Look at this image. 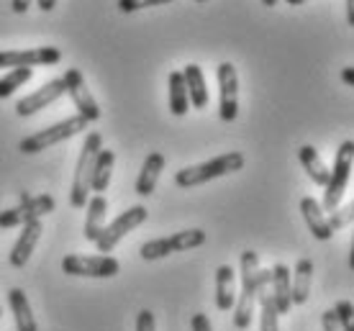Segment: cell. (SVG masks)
Segmentation results:
<instances>
[{
    "label": "cell",
    "mask_w": 354,
    "mask_h": 331,
    "mask_svg": "<svg viewBox=\"0 0 354 331\" xmlns=\"http://www.w3.org/2000/svg\"><path fill=\"white\" fill-rule=\"evenodd\" d=\"M244 170V154L241 152H226L213 157L211 162H201V164H193V167H183L177 170L175 175V185L177 188H198V185H205L216 178H223V175H231V172Z\"/></svg>",
    "instance_id": "1"
},
{
    "label": "cell",
    "mask_w": 354,
    "mask_h": 331,
    "mask_svg": "<svg viewBox=\"0 0 354 331\" xmlns=\"http://www.w3.org/2000/svg\"><path fill=\"white\" fill-rule=\"evenodd\" d=\"M257 272L259 257L257 252H241V293L234 303V326L236 329H249L254 319V305H257Z\"/></svg>",
    "instance_id": "2"
},
{
    "label": "cell",
    "mask_w": 354,
    "mask_h": 331,
    "mask_svg": "<svg viewBox=\"0 0 354 331\" xmlns=\"http://www.w3.org/2000/svg\"><path fill=\"white\" fill-rule=\"evenodd\" d=\"M103 149V139L97 131L85 136V144L77 157V167H75V178H72V190H70V203L72 208H85L90 198V178H93V164H95L97 152Z\"/></svg>",
    "instance_id": "3"
},
{
    "label": "cell",
    "mask_w": 354,
    "mask_h": 331,
    "mask_svg": "<svg viewBox=\"0 0 354 331\" xmlns=\"http://www.w3.org/2000/svg\"><path fill=\"white\" fill-rule=\"evenodd\" d=\"M352 162H354V142L346 139L337 149V160H334V170H328V180L324 185V203L321 211H334L344 198V190L352 178Z\"/></svg>",
    "instance_id": "4"
},
{
    "label": "cell",
    "mask_w": 354,
    "mask_h": 331,
    "mask_svg": "<svg viewBox=\"0 0 354 331\" xmlns=\"http://www.w3.org/2000/svg\"><path fill=\"white\" fill-rule=\"evenodd\" d=\"M88 129V121L82 116H72V118H64L59 124H52L41 129V131H36V134L26 136V139H21L18 144V149L24 154H36V152H44L54 144H62L64 139H70V136H77L80 131Z\"/></svg>",
    "instance_id": "5"
},
{
    "label": "cell",
    "mask_w": 354,
    "mask_h": 331,
    "mask_svg": "<svg viewBox=\"0 0 354 331\" xmlns=\"http://www.w3.org/2000/svg\"><path fill=\"white\" fill-rule=\"evenodd\" d=\"M205 231L203 229H187V231H177L172 236H160V239H151V242L142 244V257L144 260H162L172 252H187L195 247H203L205 244Z\"/></svg>",
    "instance_id": "6"
},
{
    "label": "cell",
    "mask_w": 354,
    "mask_h": 331,
    "mask_svg": "<svg viewBox=\"0 0 354 331\" xmlns=\"http://www.w3.org/2000/svg\"><path fill=\"white\" fill-rule=\"evenodd\" d=\"M54 211V198L52 196H28L21 193V203L16 208H6L0 211V229H16L24 226L28 221H36L41 216L52 214Z\"/></svg>",
    "instance_id": "7"
},
{
    "label": "cell",
    "mask_w": 354,
    "mask_h": 331,
    "mask_svg": "<svg viewBox=\"0 0 354 331\" xmlns=\"http://www.w3.org/2000/svg\"><path fill=\"white\" fill-rule=\"evenodd\" d=\"M62 269L75 278H115L121 265L111 254H95V257L67 254L62 260Z\"/></svg>",
    "instance_id": "8"
},
{
    "label": "cell",
    "mask_w": 354,
    "mask_h": 331,
    "mask_svg": "<svg viewBox=\"0 0 354 331\" xmlns=\"http://www.w3.org/2000/svg\"><path fill=\"white\" fill-rule=\"evenodd\" d=\"M147 216H149V211H147L144 206H131L129 211H124L118 218H113L108 226H103L100 236L95 239L97 249H100V252H113L115 244L121 242L126 234H131L136 226H142L144 221H147Z\"/></svg>",
    "instance_id": "9"
},
{
    "label": "cell",
    "mask_w": 354,
    "mask_h": 331,
    "mask_svg": "<svg viewBox=\"0 0 354 331\" xmlns=\"http://www.w3.org/2000/svg\"><path fill=\"white\" fill-rule=\"evenodd\" d=\"M216 77H218V95H221L218 116H221V121L231 124L239 116V77H236V67L231 62H221L218 70H216Z\"/></svg>",
    "instance_id": "10"
},
{
    "label": "cell",
    "mask_w": 354,
    "mask_h": 331,
    "mask_svg": "<svg viewBox=\"0 0 354 331\" xmlns=\"http://www.w3.org/2000/svg\"><path fill=\"white\" fill-rule=\"evenodd\" d=\"M64 93L72 98V103H75V108H77V116H82L85 121H97L100 118V108H97V100L93 98V93L88 90V85H85V77H82L80 70H67L64 72Z\"/></svg>",
    "instance_id": "11"
},
{
    "label": "cell",
    "mask_w": 354,
    "mask_h": 331,
    "mask_svg": "<svg viewBox=\"0 0 354 331\" xmlns=\"http://www.w3.org/2000/svg\"><path fill=\"white\" fill-rule=\"evenodd\" d=\"M62 62V52L57 46H39V49H16V52H0V70L3 67H52Z\"/></svg>",
    "instance_id": "12"
},
{
    "label": "cell",
    "mask_w": 354,
    "mask_h": 331,
    "mask_svg": "<svg viewBox=\"0 0 354 331\" xmlns=\"http://www.w3.org/2000/svg\"><path fill=\"white\" fill-rule=\"evenodd\" d=\"M62 95H64V80H62V77H54V80H49L46 85H41L39 90H34L31 95H26V98L18 100L16 113L21 118L34 116V113H39L41 108L52 106L54 100H59Z\"/></svg>",
    "instance_id": "13"
},
{
    "label": "cell",
    "mask_w": 354,
    "mask_h": 331,
    "mask_svg": "<svg viewBox=\"0 0 354 331\" xmlns=\"http://www.w3.org/2000/svg\"><path fill=\"white\" fill-rule=\"evenodd\" d=\"M41 231H44V229H41V221H39V218L24 224V231H21L18 242L13 244V252H10V265H13L16 269H21L28 260H31L36 244H39V239H41Z\"/></svg>",
    "instance_id": "14"
},
{
    "label": "cell",
    "mask_w": 354,
    "mask_h": 331,
    "mask_svg": "<svg viewBox=\"0 0 354 331\" xmlns=\"http://www.w3.org/2000/svg\"><path fill=\"white\" fill-rule=\"evenodd\" d=\"M270 285H272V303L277 308V314L285 316L290 314L292 301H290V269L285 267L283 262H277L272 269H270Z\"/></svg>",
    "instance_id": "15"
},
{
    "label": "cell",
    "mask_w": 354,
    "mask_h": 331,
    "mask_svg": "<svg viewBox=\"0 0 354 331\" xmlns=\"http://www.w3.org/2000/svg\"><path fill=\"white\" fill-rule=\"evenodd\" d=\"M301 214L303 218H306V224H308L310 234L319 239V242H328L331 236H334V231H331V226H328L326 221V214L321 211V203L316 200V198H301Z\"/></svg>",
    "instance_id": "16"
},
{
    "label": "cell",
    "mask_w": 354,
    "mask_h": 331,
    "mask_svg": "<svg viewBox=\"0 0 354 331\" xmlns=\"http://www.w3.org/2000/svg\"><path fill=\"white\" fill-rule=\"evenodd\" d=\"M236 303V272L231 265L216 269V305L218 311H231Z\"/></svg>",
    "instance_id": "17"
},
{
    "label": "cell",
    "mask_w": 354,
    "mask_h": 331,
    "mask_svg": "<svg viewBox=\"0 0 354 331\" xmlns=\"http://www.w3.org/2000/svg\"><path fill=\"white\" fill-rule=\"evenodd\" d=\"M162 170H165V154L162 152H151L147 154V160L142 164V172L136 178V193L142 198L151 196L154 188H157V180H160Z\"/></svg>",
    "instance_id": "18"
},
{
    "label": "cell",
    "mask_w": 354,
    "mask_h": 331,
    "mask_svg": "<svg viewBox=\"0 0 354 331\" xmlns=\"http://www.w3.org/2000/svg\"><path fill=\"white\" fill-rule=\"evenodd\" d=\"M8 303L10 311H13V319H16L18 331H39V323H36L34 314H31V303H28L26 293L21 287H10Z\"/></svg>",
    "instance_id": "19"
},
{
    "label": "cell",
    "mask_w": 354,
    "mask_h": 331,
    "mask_svg": "<svg viewBox=\"0 0 354 331\" xmlns=\"http://www.w3.org/2000/svg\"><path fill=\"white\" fill-rule=\"evenodd\" d=\"M183 80H185L187 100L193 108H205L208 106V85H205L203 70L198 64H187L183 70Z\"/></svg>",
    "instance_id": "20"
},
{
    "label": "cell",
    "mask_w": 354,
    "mask_h": 331,
    "mask_svg": "<svg viewBox=\"0 0 354 331\" xmlns=\"http://www.w3.org/2000/svg\"><path fill=\"white\" fill-rule=\"evenodd\" d=\"M310 275H313V262L308 257L298 260L295 269H292L290 280V301L292 305H303L310 296Z\"/></svg>",
    "instance_id": "21"
},
{
    "label": "cell",
    "mask_w": 354,
    "mask_h": 331,
    "mask_svg": "<svg viewBox=\"0 0 354 331\" xmlns=\"http://www.w3.org/2000/svg\"><path fill=\"white\" fill-rule=\"evenodd\" d=\"M115 154L113 149H100L93 164V178H90V190H95L97 196H103L111 185V172H113Z\"/></svg>",
    "instance_id": "22"
},
{
    "label": "cell",
    "mask_w": 354,
    "mask_h": 331,
    "mask_svg": "<svg viewBox=\"0 0 354 331\" xmlns=\"http://www.w3.org/2000/svg\"><path fill=\"white\" fill-rule=\"evenodd\" d=\"M108 214V200L106 196H93L88 198V216H85V239L88 242H95L100 231H103V218Z\"/></svg>",
    "instance_id": "23"
},
{
    "label": "cell",
    "mask_w": 354,
    "mask_h": 331,
    "mask_svg": "<svg viewBox=\"0 0 354 331\" xmlns=\"http://www.w3.org/2000/svg\"><path fill=\"white\" fill-rule=\"evenodd\" d=\"M298 160H301L303 164V170L308 172V178L316 182V185H326V180H328V167L324 164V160H321V154L310 146V144H306V146H301L298 149Z\"/></svg>",
    "instance_id": "24"
},
{
    "label": "cell",
    "mask_w": 354,
    "mask_h": 331,
    "mask_svg": "<svg viewBox=\"0 0 354 331\" xmlns=\"http://www.w3.org/2000/svg\"><path fill=\"white\" fill-rule=\"evenodd\" d=\"M169 111L172 116H185L190 100H187L185 80H183V72H169Z\"/></svg>",
    "instance_id": "25"
},
{
    "label": "cell",
    "mask_w": 354,
    "mask_h": 331,
    "mask_svg": "<svg viewBox=\"0 0 354 331\" xmlns=\"http://www.w3.org/2000/svg\"><path fill=\"white\" fill-rule=\"evenodd\" d=\"M31 75H34L31 67H16V70L6 72V75L0 77V98H10L18 88H24V85L31 80Z\"/></svg>",
    "instance_id": "26"
},
{
    "label": "cell",
    "mask_w": 354,
    "mask_h": 331,
    "mask_svg": "<svg viewBox=\"0 0 354 331\" xmlns=\"http://www.w3.org/2000/svg\"><path fill=\"white\" fill-rule=\"evenodd\" d=\"M334 316H337V323L342 331H354V308L349 301H339L334 305Z\"/></svg>",
    "instance_id": "27"
},
{
    "label": "cell",
    "mask_w": 354,
    "mask_h": 331,
    "mask_svg": "<svg viewBox=\"0 0 354 331\" xmlns=\"http://www.w3.org/2000/svg\"><path fill=\"white\" fill-rule=\"evenodd\" d=\"M352 216H354L352 206H337L331 211V218H326V221L331 226V231H339V229H346V226L352 224Z\"/></svg>",
    "instance_id": "28"
},
{
    "label": "cell",
    "mask_w": 354,
    "mask_h": 331,
    "mask_svg": "<svg viewBox=\"0 0 354 331\" xmlns=\"http://www.w3.org/2000/svg\"><path fill=\"white\" fill-rule=\"evenodd\" d=\"M172 0H118V10L121 13H133L142 8H154V6H167Z\"/></svg>",
    "instance_id": "29"
},
{
    "label": "cell",
    "mask_w": 354,
    "mask_h": 331,
    "mask_svg": "<svg viewBox=\"0 0 354 331\" xmlns=\"http://www.w3.org/2000/svg\"><path fill=\"white\" fill-rule=\"evenodd\" d=\"M136 331H157V321H154V314L151 311H139L136 316Z\"/></svg>",
    "instance_id": "30"
},
{
    "label": "cell",
    "mask_w": 354,
    "mask_h": 331,
    "mask_svg": "<svg viewBox=\"0 0 354 331\" xmlns=\"http://www.w3.org/2000/svg\"><path fill=\"white\" fill-rule=\"evenodd\" d=\"M321 323H324V331H342L337 323V316H334V308H328V311H324V316H321Z\"/></svg>",
    "instance_id": "31"
},
{
    "label": "cell",
    "mask_w": 354,
    "mask_h": 331,
    "mask_svg": "<svg viewBox=\"0 0 354 331\" xmlns=\"http://www.w3.org/2000/svg\"><path fill=\"white\" fill-rule=\"evenodd\" d=\"M190 326H193V331H213L211 321H208V316L205 314H195L193 321H190Z\"/></svg>",
    "instance_id": "32"
},
{
    "label": "cell",
    "mask_w": 354,
    "mask_h": 331,
    "mask_svg": "<svg viewBox=\"0 0 354 331\" xmlns=\"http://www.w3.org/2000/svg\"><path fill=\"white\" fill-rule=\"evenodd\" d=\"M31 3H34V0H13V3H10V8H13V13H26Z\"/></svg>",
    "instance_id": "33"
},
{
    "label": "cell",
    "mask_w": 354,
    "mask_h": 331,
    "mask_svg": "<svg viewBox=\"0 0 354 331\" xmlns=\"http://www.w3.org/2000/svg\"><path fill=\"white\" fill-rule=\"evenodd\" d=\"M342 82H344V85H354V70L352 67H344V70H342Z\"/></svg>",
    "instance_id": "34"
},
{
    "label": "cell",
    "mask_w": 354,
    "mask_h": 331,
    "mask_svg": "<svg viewBox=\"0 0 354 331\" xmlns=\"http://www.w3.org/2000/svg\"><path fill=\"white\" fill-rule=\"evenodd\" d=\"M39 3V10L41 13H49V10H54V6H57V0H36Z\"/></svg>",
    "instance_id": "35"
},
{
    "label": "cell",
    "mask_w": 354,
    "mask_h": 331,
    "mask_svg": "<svg viewBox=\"0 0 354 331\" xmlns=\"http://www.w3.org/2000/svg\"><path fill=\"white\" fill-rule=\"evenodd\" d=\"M346 21L349 26H354V0H346Z\"/></svg>",
    "instance_id": "36"
},
{
    "label": "cell",
    "mask_w": 354,
    "mask_h": 331,
    "mask_svg": "<svg viewBox=\"0 0 354 331\" xmlns=\"http://www.w3.org/2000/svg\"><path fill=\"white\" fill-rule=\"evenodd\" d=\"M280 0H262V6H267V8H274Z\"/></svg>",
    "instance_id": "37"
},
{
    "label": "cell",
    "mask_w": 354,
    "mask_h": 331,
    "mask_svg": "<svg viewBox=\"0 0 354 331\" xmlns=\"http://www.w3.org/2000/svg\"><path fill=\"white\" fill-rule=\"evenodd\" d=\"M288 6H303V3H308V0H285Z\"/></svg>",
    "instance_id": "38"
},
{
    "label": "cell",
    "mask_w": 354,
    "mask_h": 331,
    "mask_svg": "<svg viewBox=\"0 0 354 331\" xmlns=\"http://www.w3.org/2000/svg\"><path fill=\"white\" fill-rule=\"evenodd\" d=\"M195 3H205V0H195Z\"/></svg>",
    "instance_id": "39"
}]
</instances>
